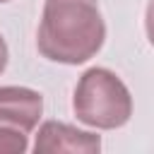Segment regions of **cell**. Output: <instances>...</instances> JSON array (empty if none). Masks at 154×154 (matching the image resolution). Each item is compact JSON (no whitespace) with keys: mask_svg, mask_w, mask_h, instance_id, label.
<instances>
[{"mask_svg":"<svg viewBox=\"0 0 154 154\" xmlns=\"http://www.w3.org/2000/svg\"><path fill=\"white\" fill-rule=\"evenodd\" d=\"M72 111L79 123L96 130L123 128L132 116V96L125 82L108 67H89L79 75Z\"/></svg>","mask_w":154,"mask_h":154,"instance_id":"cell-2","label":"cell"},{"mask_svg":"<svg viewBox=\"0 0 154 154\" xmlns=\"http://www.w3.org/2000/svg\"><path fill=\"white\" fill-rule=\"evenodd\" d=\"M144 31H147L149 43L154 46V0H149L147 10H144Z\"/></svg>","mask_w":154,"mask_h":154,"instance_id":"cell-6","label":"cell"},{"mask_svg":"<svg viewBox=\"0 0 154 154\" xmlns=\"http://www.w3.org/2000/svg\"><path fill=\"white\" fill-rule=\"evenodd\" d=\"M43 113V96L29 87H0V128L31 132Z\"/></svg>","mask_w":154,"mask_h":154,"instance_id":"cell-4","label":"cell"},{"mask_svg":"<svg viewBox=\"0 0 154 154\" xmlns=\"http://www.w3.org/2000/svg\"><path fill=\"white\" fill-rule=\"evenodd\" d=\"M34 152L36 154H60V152L96 154L101 152V137L89 130H79L75 125L60 123V120H46L38 128Z\"/></svg>","mask_w":154,"mask_h":154,"instance_id":"cell-3","label":"cell"},{"mask_svg":"<svg viewBox=\"0 0 154 154\" xmlns=\"http://www.w3.org/2000/svg\"><path fill=\"white\" fill-rule=\"evenodd\" d=\"M0 2H10V0H0Z\"/></svg>","mask_w":154,"mask_h":154,"instance_id":"cell-8","label":"cell"},{"mask_svg":"<svg viewBox=\"0 0 154 154\" xmlns=\"http://www.w3.org/2000/svg\"><path fill=\"white\" fill-rule=\"evenodd\" d=\"M7 63H10V48H7V43H5V38H2V34H0V75L5 72V67H7Z\"/></svg>","mask_w":154,"mask_h":154,"instance_id":"cell-7","label":"cell"},{"mask_svg":"<svg viewBox=\"0 0 154 154\" xmlns=\"http://www.w3.org/2000/svg\"><path fill=\"white\" fill-rule=\"evenodd\" d=\"M29 135L17 128H0V154H24L29 149Z\"/></svg>","mask_w":154,"mask_h":154,"instance_id":"cell-5","label":"cell"},{"mask_svg":"<svg viewBox=\"0 0 154 154\" xmlns=\"http://www.w3.org/2000/svg\"><path fill=\"white\" fill-rule=\"evenodd\" d=\"M106 41L99 0H46L36 34L38 53L60 65H82Z\"/></svg>","mask_w":154,"mask_h":154,"instance_id":"cell-1","label":"cell"}]
</instances>
